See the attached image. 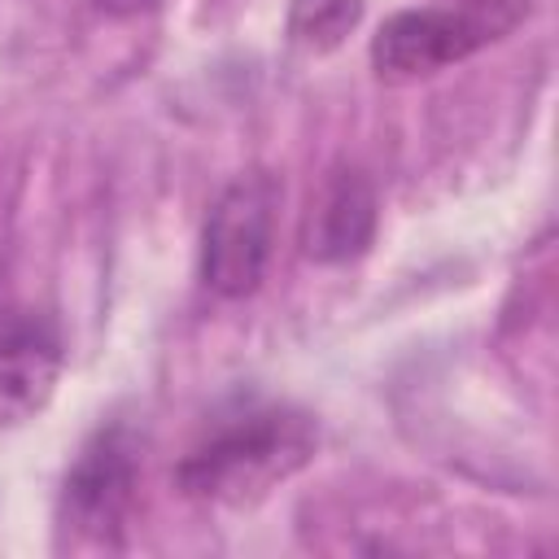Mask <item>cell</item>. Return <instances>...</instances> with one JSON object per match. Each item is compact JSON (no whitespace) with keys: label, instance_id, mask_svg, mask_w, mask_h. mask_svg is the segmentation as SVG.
<instances>
[{"label":"cell","instance_id":"obj_1","mask_svg":"<svg viewBox=\"0 0 559 559\" xmlns=\"http://www.w3.org/2000/svg\"><path fill=\"white\" fill-rule=\"evenodd\" d=\"M314 419L284 402H245L188 445L175 467V485L192 502L210 507H253L288 476H297L314 454Z\"/></svg>","mask_w":559,"mask_h":559},{"label":"cell","instance_id":"obj_2","mask_svg":"<svg viewBox=\"0 0 559 559\" xmlns=\"http://www.w3.org/2000/svg\"><path fill=\"white\" fill-rule=\"evenodd\" d=\"M280 179L266 170H249L231 179L201 227V284L227 301L249 297L275 249V214H280Z\"/></svg>","mask_w":559,"mask_h":559},{"label":"cell","instance_id":"obj_3","mask_svg":"<svg viewBox=\"0 0 559 559\" xmlns=\"http://www.w3.org/2000/svg\"><path fill=\"white\" fill-rule=\"evenodd\" d=\"M498 31L480 22L476 13L459 4H424V9H402L380 22L371 35V66L389 83H419L432 79L472 52H480Z\"/></svg>","mask_w":559,"mask_h":559},{"label":"cell","instance_id":"obj_4","mask_svg":"<svg viewBox=\"0 0 559 559\" xmlns=\"http://www.w3.org/2000/svg\"><path fill=\"white\" fill-rule=\"evenodd\" d=\"M140 445L127 424L100 428L74 459L61 485V515L92 542H114L135 507Z\"/></svg>","mask_w":559,"mask_h":559},{"label":"cell","instance_id":"obj_5","mask_svg":"<svg viewBox=\"0 0 559 559\" xmlns=\"http://www.w3.org/2000/svg\"><path fill=\"white\" fill-rule=\"evenodd\" d=\"M57 323L22 301H0V424L39 415L61 376Z\"/></svg>","mask_w":559,"mask_h":559},{"label":"cell","instance_id":"obj_6","mask_svg":"<svg viewBox=\"0 0 559 559\" xmlns=\"http://www.w3.org/2000/svg\"><path fill=\"white\" fill-rule=\"evenodd\" d=\"M376 236V188L362 170L341 166L323 179L301 223V249L314 262H349Z\"/></svg>","mask_w":559,"mask_h":559},{"label":"cell","instance_id":"obj_7","mask_svg":"<svg viewBox=\"0 0 559 559\" xmlns=\"http://www.w3.org/2000/svg\"><path fill=\"white\" fill-rule=\"evenodd\" d=\"M362 17V0H293L288 39L306 52H332Z\"/></svg>","mask_w":559,"mask_h":559},{"label":"cell","instance_id":"obj_8","mask_svg":"<svg viewBox=\"0 0 559 559\" xmlns=\"http://www.w3.org/2000/svg\"><path fill=\"white\" fill-rule=\"evenodd\" d=\"M533 0H459V9H467V13H476L480 22H489L498 35L507 31V26H515L520 17H524V9H528Z\"/></svg>","mask_w":559,"mask_h":559}]
</instances>
